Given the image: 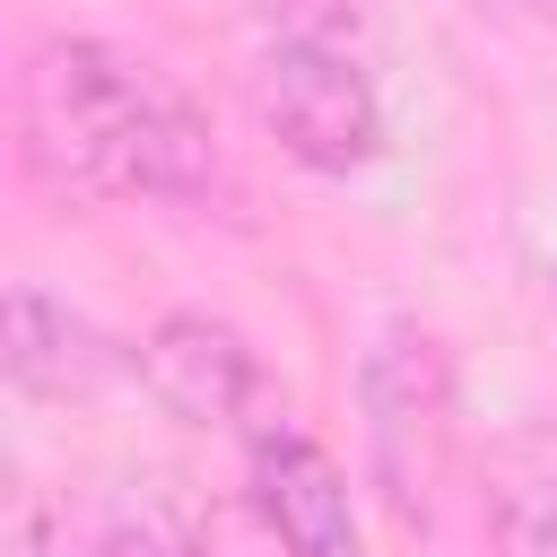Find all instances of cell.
Wrapping results in <instances>:
<instances>
[{
    "mask_svg": "<svg viewBox=\"0 0 557 557\" xmlns=\"http://www.w3.org/2000/svg\"><path fill=\"white\" fill-rule=\"evenodd\" d=\"M17 122L26 165L78 200H183L218 165L200 104L104 35H44L17 70Z\"/></svg>",
    "mask_w": 557,
    "mask_h": 557,
    "instance_id": "obj_1",
    "label": "cell"
},
{
    "mask_svg": "<svg viewBox=\"0 0 557 557\" xmlns=\"http://www.w3.org/2000/svg\"><path fill=\"white\" fill-rule=\"evenodd\" d=\"M357 400H366V479L392 505L400 531L435 522V487H444V453H453V366L444 339L426 322H383L366 366H357Z\"/></svg>",
    "mask_w": 557,
    "mask_h": 557,
    "instance_id": "obj_2",
    "label": "cell"
},
{
    "mask_svg": "<svg viewBox=\"0 0 557 557\" xmlns=\"http://www.w3.org/2000/svg\"><path fill=\"white\" fill-rule=\"evenodd\" d=\"M252 104L270 139L313 174H357L383 157V96L366 78V52L339 44H270L252 61Z\"/></svg>",
    "mask_w": 557,
    "mask_h": 557,
    "instance_id": "obj_3",
    "label": "cell"
},
{
    "mask_svg": "<svg viewBox=\"0 0 557 557\" xmlns=\"http://www.w3.org/2000/svg\"><path fill=\"white\" fill-rule=\"evenodd\" d=\"M244 453H252V496H261V513L278 522L287 557H374V548H366V522H357L348 470H339L305 426L261 418Z\"/></svg>",
    "mask_w": 557,
    "mask_h": 557,
    "instance_id": "obj_4",
    "label": "cell"
},
{
    "mask_svg": "<svg viewBox=\"0 0 557 557\" xmlns=\"http://www.w3.org/2000/svg\"><path fill=\"white\" fill-rule=\"evenodd\" d=\"M139 383L183 426H235L261 392V357L218 313H157L148 339H139Z\"/></svg>",
    "mask_w": 557,
    "mask_h": 557,
    "instance_id": "obj_5",
    "label": "cell"
},
{
    "mask_svg": "<svg viewBox=\"0 0 557 557\" xmlns=\"http://www.w3.org/2000/svg\"><path fill=\"white\" fill-rule=\"evenodd\" d=\"M0 366L17 392L35 400H70V392H96L113 374V348L70 313L52 305L44 287H9V339H0Z\"/></svg>",
    "mask_w": 557,
    "mask_h": 557,
    "instance_id": "obj_6",
    "label": "cell"
},
{
    "mask_svg": "<svg viewBox=\"0 0 557 557\" xmlns=\"http://www.w3.org/2000/svg\"><path fill=\"white\" fill-rule=\"evenodd\" d=\"M487 557H557V470L505 479L487 496Z\"/></svg>",
    "mask_w": 557,
    "mask_h": 557,
    "instance_id": "obj_7",
    "label": "cell"
},
{
    "mask_svg": "<svg viewBox=\"0 0 557 557\" xmlns=\"http://www.w3.org/2000/svg\"><path fill=\"white\" fill-rule=\"evenodd\" d=\"M113 557H209V540H200V522L165 487H139L113 513Z\"/></svg>",
    "mask_w": 557,
    "mask_h": 557,
    "instance_id": "obj_8",
    "label": "cell"
},
{
    "mask_svg": "<svg viewBox=\"0 0 557 557\" xmlns=\"http://www.w3.org/2000/svg\"><path fill=\"white\" fill-rule=\"evenodd\" d=\"M261 35L270 44H339V52H366L374 0H261Z\"/></svg>",
    "mask_w": 557,
    "mask_h": 557,
    "instance_id": "obj_9",
    "label": "cell"
},
{
    "mask_svg": "<svg viewBox=\"0 0 557 557\" xmlns=\"http://www.w3.org/2000/svg\"><path fill=\"white\" fill-rule=\"evenodd\" d=\"M9 557H61V540H52V513H44L35 496L9 513Z\"/></svg>",
    "mask_w": 557,
    "mask_h": 557,
    "instance_id": "obj_10",
    "label": "cell"
},
{
    "mask_svg": "<svg viewBox=\"0 0 557 557\" xmlns=\"http://www.w3.org/2000/svg\"><path fill=\"white\" fill-rule=\"evenodd\" d=\"M531 9H540V17H548V26H557V0H531Z\"/></svg>",
    "mask_w": 557,
    "mask_h": 557,
    "instance_id": "obj_11",
    "label": "cell"
},
{
    "mask_svg": "<svg viewBox=\"0 0 557 557\" xmlns=\"http://www.w3.org/2000/svg\"><path fill=\"white\" fill-rule=\"evenodd\" d=\"M548 296H557V270H548Z\"/></svg>",
    "mask_w": 557,
    "mask_h": 557,
    "instance_id": "obj_12",
    "label": "cell"
}]
</instances>
